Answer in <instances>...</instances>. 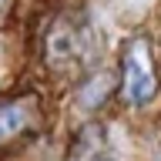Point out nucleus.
Wrapping results in <instances>:
<instances>
[{"instance_id":"f03ea898","label":"nucleus","mask_w":161,"mask_h":161,"mask_svg":"<svg viewBox=\"0 0 161 161\" xmlns=\"http://www.w3.org/2000/svg\"><path fill=\"white\" fill-rule=\"evenodd\" d=\"M121 70H124V97L131 104H148L158 91V77H154V67H151V50L144 37H134L124 47V60H121Z\"/></svg>"},{"instance_id":"7ed1b4c3","label":"nucleus","mask_w":161,"mask_h":161,"mask_svg":"<svg viewBox=\"0 0 161 161\" xmlns=\"http://www.w3.org/2000/svg\"><path fill=\"white\" fill-rule=\"evenodd\" d=\"M101 158H108L104 154V134H101L97 124H87L84 131H77L70 161H101Z\"/></svg>"},{"instance_id":"20e7f679","label":"nucleus","mask_w":161,"mask_h":161,"mask_svg":"<svg viewBox=\"0 0 161 161\" xmlns=\"http://www.w3.org/2000/svg\"><path fill=\"white\" fill-rule=\"evenodd\" d=\"M30 121V104L27 101H14V104H3L0 108V141H10L14 134L27 128Z\"/></svg>"},{"instance_id":"39448f33","label":"nucleus","mask_w":161,"mask_h":161,"mask_svg":"<svg viewBox=\"0 0 161 161\" xmlns=\"http://www.w3.org/2000/svg\"><path fill=\"white\" fill-rule=\"evenodd\" d=\"M101 161H111V158H101Z\"/></svg>"},{"instance_id":"f257e3e1","label":"nucleus","mask_w":161,"mask_h":161,"mask_svg":"<svg viewBox=\"0 0 161 161\" xmlns=\"http://www.w3.org/2000/svg\"><path fill=\"white\" fill-rule=\"evenodd\" d=\"M44 50H47V64L57 70L77 67L91 57V27H84L77 17H57L47 27V37H44Z\"/></svg>"}]
</instances>
